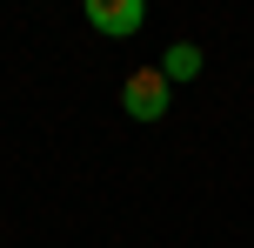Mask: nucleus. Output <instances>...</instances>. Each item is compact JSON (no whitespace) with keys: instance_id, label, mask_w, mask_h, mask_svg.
Segmentation results:
<instances>
[{"instance_id":"obj_1","label":"nucleus","mask_w":254,"mask_h":248,"mask_svg":"<svg viewBox=\"0 0 254 248\" xmlns=\"http://www.w3.org/2000/svg\"><path fill=\"white\" fill-rule=\"evenodd\" d=\"M167 101H174V87H167L161 67H134V74L121 81V107H127V121H161Z\"/></svg>"},{"instance_id":"obj_2","label":"nucleus","mask_w":254,"mask_h":248,"mask_svg":"<svg viewBox=\"0 0 254 248\" xmlns=\"http://www.w3.org/2000/svg\"><path fill=\"white\" fill-rule=\"evenodd\" d=\"M140 20H147L140 0H87V27H94V34H107V40H127Z\"/></svg>"},{"instance_id":"obj_3","label":"nucleus","mask_w":254,"mask_h":248,"mask_svg":"<svg viewBox=\"0 0 254 248\" xmlns=\"http://www.w3.org/2000/svg\"><path fill=\"white\" fill-rule=\"evenodd\" d=\"M161 74H167V87H174V81H194L201 74V47H194V40H174V47L161 54Z\"/></svg>"}]
</instances>
